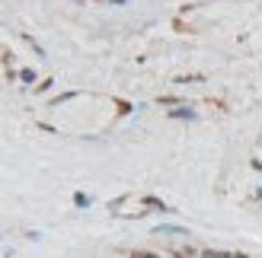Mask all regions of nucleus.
<instances>
[{
    "mask_svg": "<svg viewBox=\"0 0 262 258\" xmlns=\"http://www.w3.org/2000/svg\"><path fill=\"white\" fill-rule=\"evenodd\" d=\"M166 118H173V121H195V108H189V106L166 108Z\"/></svg>",
    "mask_w": 262,
    "mask_h": 258,
    "instance_id": "f257e3e1",
    "label": "nucleus"
},
{
    "mask_svg": "<svg viewBox=\"0 0 262 258\" xmlns=\"http://www.w3.org/2000/svg\"><path fill=\"white\" fill-rule=\"evenodd\" d=\"M141 204H144V207H154L157 213H173V207L166 204V201H160L157 195H141Z\"/></svg>",
    "mask_w": 262,
    "mask_h": 258,
    "instance_id": "f03ea898",
    "label": "nucleus"
},
{
    "mask_svg": "<svg viewBox=\"0 0 262 258\" xmlns=\"http://www.w3.org/2000/svg\"><path fill=\"white\" fill-rule=\"evenodd\" d=\"M77 96H80V90L58 92V96H51V99H48V106H51V108H58V106H64V102H70V99H77Z\"/></svg>",
    "mask_w": 262,
    "mask_h": 258,
    "instance_id": "7ed1b4c3",
    "label": "nucleus"
},
{
    "mask_svg": "<svg viewBox=\"0 0 262 258\" xmlns=\"http://www.w3.org/2000/svg\"><path fill=\"white\" fill-rule=\"evenodd\" d=\"M154 236H189V229L185 227H157Z\"/></svg>",
    "mask_w": 262,
    "mask_h": 258,
    "instance_id": "20e7f679",
    "label": "nucleus"
},
{
    "mask_svg": "<svg viewBox=\"0 0 262 258\" xmlns=\"http://www.w3.org/2000/svg\"><path fill=\"white\" fill-rule=\"evenodd\" d=\"M157 106H163V108H176V106H185V99H179V96H157Z\"/></svg>",
    "mask_w": 262,
    "mask_h": 258,
    "instance_id": "39448f33",
    "label": "nucleus"
},
{
    "mask_svg": "<svg viewBox=\"0 0 262 258\" xmlns=\"http://www.w3.org/2000/svg\"><path fill=\"white\" fill-rule=\"evenodd\" d=\"M198 258H233V252H224V249H198Z\"/></svg>",
    "mask_w": 262,
    "mask_h": 258,
    "instance_id": "423d86ee",
    "label": "nucleus"
},
{
    "mask_svg": "<svg viewBox=\"0 0 262 258\" xmlns=\"http://www.w3.org/2000/svg\"><path fill=\"white\" fill-rule=\"evenodd\" d=\"M125 255H128V258H160V252H150V249H128Z\"/></svg>",
    "mask_w": 262,
    "mask_h": 258,
    "instance_id": "0eeeda50",
    "label": "nucleus"
},
{
    "mask_svg": "<svg viewBox=\"0 0 262 258\" xmlns=\"http://www.w3.org/2000/svg\"><path fill=\"white\" fill-rule=\"evenodd\" d=\"M74 204H77V207H80V211H86V207H90V204H93V197H90V195H86V191H74Z\"/></svg>",
    "mask_w": 262,
    "mask_h": 258,
    "instance_id": "6e6552de",
    "label": "nucleus"
},
{
    "mask_svg": "<svg viewBox=\"0 0 262 258\" xmlns=\"http://www.w3.org/2000/svg\"><path fill=\"white\" fill-rule=\"evenodd\" d=\"M51 86H54V80H51V76H45V80H39V83L32 86V92H35V96H42V92H48Z\"/></svg>",
    "mask_w": 262,
    "mask_h": 258,
    "instance_id": "1a4fd4ad",
    "label": "nucleus"
},
{
    "mask_svg": "<svg viewBox=\"0 0 262 258\" xmlns=\"http://www.w3.org/2000/svg\"><path fill=\"white\" fill-rule=\"evenodd\" d=\"M201 80H205L201 74H182V76H176L173 83H201Z\"/></svg>",
    "mask_w": 262,
    "mask_h": 258,
    "instance_id": "9d476101",
    "label": "nucleus"
},
{
    "mask_svg": "<svg viewBox=\"0 0 262 258\" xmlns=\"http://www.w3.org/2000/svg\"><path fill=\"white\" fill-rule=\"evenodd\" d=\"M16 74H19V80H23V83H35V70H32V67H19Z\"/></svg>",
    "mask_w": 262,
    "mask_h": 258,
    "instance_id": "9b49d317",
    "label": "nucleus"
},
{
    "mask_svg": "<svg viewBox=\"0 0 262 258\" xmlns=\"http://www.w3.org/2000/svg\"><path fill=\"white\" fill-rule=\"evenodd\" d=\"M115 108H118V115H131L134 112V106H131L128 99H115Z\"/></svg>",
    "mask_w": 262,
    "mask_h": 258,
    "instance_id": "f8f14e48",
    "label": "nucleus"
},
{
    "mask_svg": "<svg viewBox=\"0 0 262 258\" xmlns=\"http://www.w3.org/2000/svg\"><path fill=\"white\" fill-rule=\"evenodd\" d=\"M0 61L7 64V67H10V64H13V54H10V51H7V48H3V45H0Z\"/></svg>",
    "mask_w": 262,
    "mask_h": 258,
    "instance_id": "ddd939ff",
    "label": "nucleus"
},
{
    "mask_svg": "<svg viewBox=\"0 0 262 258\" xmlns=\"http://www.w3.org/2000/svg\"><path fill=\"white\" fill-rule=\"evenodd\" d=\"M170 258H192L185 249H170Z\"/></svg>",
    "mask_w": 262,
    "mask_h": 258,
    "instance_id": "4468645a",
    "label": "nucleus"
},
{
    "mask_svg": "<svg viewBox=\"0 0 262 258\" xmlns=\"http://www.w3.org/2000/svg\"><path fill=\"white\" fill-rule=\"evenodd\" d=\"M249 166H253L256 172H262V160H249Z\"/></svg>",
    "mask_w": 262,
    "mask_h": 258,
    "instance_id": "2eb2a0df",
    "label": "nucleus"
},
{
    "mask_svg": "<svg viewBox=\"0 0 262 258\" xmlns=\"http://www.w3.org/2000/svg\"><path fill=\"white\" fill-rule=\"evenodd\" d=\"M233 258H253L249 252H233Z\"/></svg>",
    "mask_w": 262,
    "mask_h": 258,
    "instance_id": "dca6fc26",
    "label": "nucleus"
},
{
    "mask_svg": "<svg viewBox=\"0 0 262 258\" xmlns=\"http://www.w3.org/2000/svg\"><path fill=\"white\" fill-rule=\"evenodd\" d=\"M109 3H115V7H122V3H125V0H109Z\"/></svg>",
    "mask_w": 262,
    "mask_h": 258,
    "instance_id": "f3484780",
    "label": "nucleus"
}]
</instances>
